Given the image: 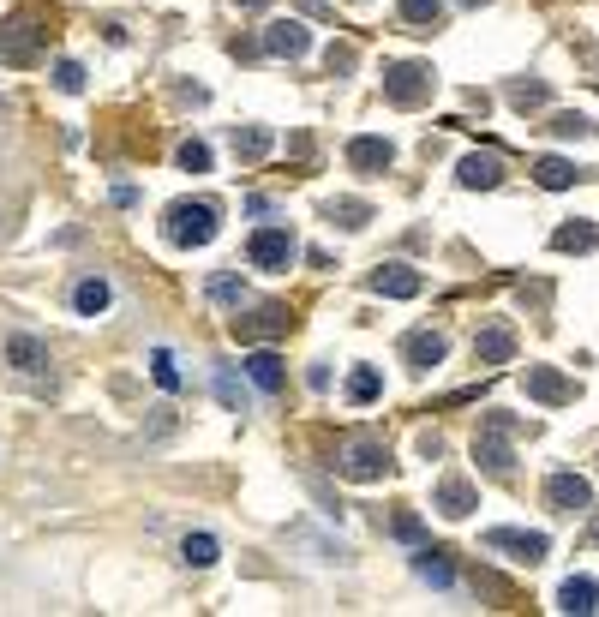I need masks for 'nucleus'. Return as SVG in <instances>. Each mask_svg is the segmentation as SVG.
Listing matches in <instances>:
<instances>
[{
	"mask_svg": "<svg viewBox=\"0 0 599 617\" xmlns=\"http://www.w3.org/2000/svg\"><path fill=\"white\" fill-rule=\"evenodd\" d=\"M162 240H168V246H210V240H216V210H210V204H192V198L168 204Z\"/></svg>",
	"mask_w": 599,
	"mask_h": 617,
	"instance_id": "nucleus-1",
	"label": "nucleus"
},
{
	"mask_svg": "<svg viewBox=\"0 0 599 617\" xmlns=\"http://www.w3.org/2000/svg\"><path fill=\"white\" fill-rule=\"evenodd\" d=\"M42 42H48V24H42L36 12H18V18L0 24V60H6V66H30V60L42 54Z\"/></svg>",
	"mask_w": 599,
	"mask_h": 617,
	"instance_id": "nucleus-2",
	"label": "nucleus"
},
{
	"mask_svg": "<svg viewBox=\"0 0 599 617\" xmlns=\"http://www.w3.org/2000/svg\"><path fill=\"white\" fill-rule=\"evenodd\" d=\"M336 474H342V480L372 486V480H384V474H390V450H384L378 438H354V444H342V450H336Z\"/></svg>",
	"mask_w": 599,
	"mask_h": 617,
	"instance_id": "nucleus-3",
	"label": "nucleus"
},
{
	"mask_svg": "<svg viewBox=\"0 0 599 617\" xmlns=\"http://www.w3.org/2000/svg\"><path fill=\"white\" fill-rule=\"evenodd\" d=\"M384 96H390L396 108H420V102L432 96V66H426V60H396V66H384Z\"/></svg>",
	"mask_w": 599,
	"mask_h": 617,
	"instance_id": "nucleus-4",
	"label": "nucleus"
},
{
	"mask_svg": "<svg viewBox=\"0 0 599 617\" xmlns=\"http://www.w3.org/2000/svg\"><path fill=\"white\" fill-rule=\"evenodd\" d=\"M510 432H516V420H510V414H492V420L480 426V438H474V462H480L486 474H510V468H516Z\"/></svg>",
	"mask_w": 599,
	"mask_h": 617,
	"instance_id": "nucleus-5",
	"label": "nucleus"
},
{
	"mask_svg": "<svg viewBox=\"0 0 599 617\" xmlns=\"http://www.w3.org/2000/svg\"><path fill=\"white\" fill-rule=\"evenodd\" d=\"M246 258H252L258 270H288V264L300 258V240H294L288 228H258L252 246H246Z\"/></svg>",
	"mask_w": 599,
	"mask_h": 617,
	"instance_id": "nucleus-6",
	"label": "nucleus"
},
{
	"mask_svg": "<svg viewBox=\"0 0 599 617\" xmlns=\"http://www.w3.org/2000/svg\"><path fill=\"white\" fill-rule=\"evenodd\" d=\"M546 504H552L558 516H582V510H594V486H588L582 474H570V468H564V474H552V480H546Z\"/></svg>",
	"mask_w": 599,
	"mask_h": 617,
	"instance_id": "nucleus-7",
	"label": "nucleus"
},
{
	"mask_svg": "<svg viewBox=\"0 0 599 617\" xmlns=\"http://www.w3.org/2000/svg\"><path fill=\"white\" fill-rule=\"evenodd\" d=\"M6 366H12L18 378H48L54 360H48V342H36V336L18 330V336H6Z\"/></svg>",
	"mask_w": 599,
	"mask_h": 617,
	"instance_id": "nucleus-8",
	"label": "nucleus"
},
{
	"mask_svg": "<svg viewBox=\"0 0 599 617\" xmlns=\"http://www.w3.org/2000/svg\"><path fill=\"white\" fill-rule=\"evenodd\" d=\"M432 510H438V516H450V522L474 516V510H480V492H474V480H462V474L438 480V492H432Z\"/></svg>",
	"mask_w": 599,
	"mask_h": 617,
	"instance_id": "nucleus-9",
	"label": "nucleus"
},
{
	"mask_svg": "<svg viewBox=\"0 0 599 617\" xmlns=\"http://www.w3.org/2000/svg\"><path fill=\"white\" fill-rule=\"evenodd\" d=\"M486 546H492V552H516V564H540V558L552 552L546 534H522V528H492Z\"/></svg>",
	"mask_w": 599,
	"mask_h": 617,
	"instance_id": "nucleus-10",
	"label": "nucleus"
},
{
	"mask_svg": "<svg viewBox=\"0 0 599 617\" xmlns=\"http://www.w3.org/2000/svg\"><path fill=\"white\" fill-rule=\"evenodd\" d=\"M288 324H294V318H288L282 306H258L252 318H234V336H240V342H276V336H288Z\"/></svg>",
	"mask_w": 599,
	"mask_h": 617,
	"instance_id": "nucleus-11",
	"label": "nucleus"
},
{
	"mask_svg": "<svg viewBox=\"0 0 599 617\" xmlns=\"http://www.w3.org/2000/svg\"><path fill=\"white\" fill-rule=\"evenodd\" d=\"M522 390H528L534 402H546V408H558V402H576V384H570L564 372H552V366H528Z\"/></svg>",
	"mask_w": 599,
	"mask_h": 617,
	"instance_id": "nucleus-12",
	"label": "nucleus"
},
{
	"mask_svg": "<svg viewBox=\"0 0 599 617\" xmlns=\"http://www.w3.org/2000/svg\"><path fill=\"white\" fill-rule=\"evenodd\" d=\"M510 354H516V330H510L504 318L474 336V360H480V366H510Z\"/></svg>",
	"mask_w": 599,
	"mask_h": 617,
	"instance_id": "nucleus-13",
	"label": "nucleus"
},
{
	"mask_svg": "<svg viewBox=\"0 0 599 617\" xmlns=\"http://www.w3.org/2000/svg\"><path fill=\"white\" fill-rule=\"evenodd\" d=\"M264 48H270V54H282V60H300V54L312 48V30H306V24H294V18H276V24L264 30Z\"/></svg>",
	"mask_w": 599,
	"mask_h": 617,
	"instance_id": "nucleus-14",
	"label": "nucleus"
},
{
	"mask_svg": "<svg viewBox=\"0 0 599 617\" xmlns=\"http://www.w3.org/2000/svg\"><path fill=\"white\" fill-rule=\"evenodd\" d=\"M390 162H396V144H390V138H354V144H348V168H354V174H384Z\"/></svg>",
	"mask_w": 599,
	"mask_h": 617,
	"instance_id": "nucleus-15",
	"label": "nucleus"
},
{
	"mask_svg": "<svg viewBox=\"0 0 599 617\" xmlns=\"http://www.w3.org/2000/svg\"><path fill=\"white\" fill-rule=\"evenodd\" d=\"M372 294H384V300H414V294H420V270H408V264H378V270H372Z\"/></svg>",
	"mask_w": 599,
	"mask_h": 617,
	"instance_id": "nucleus-16",
	"label": "nucleus"
},
{
	"mask_svg": "<svg viewBox=\"0 0 599 617\" xmlns=\"http://www.w3.org/2000/svg\"><path fill=\"white\" fill-rule=\"evenodd\" d=\"M402 354H408V366H414V372H432V366H444L450 342H444L438 330H414V336L402 342Z\"/></svg>",
	"mask_w": 599,
	"mask_h": 617,
	"instance_id": "nucleus-17",
	"label": "nucleus"
},
{
	"mask_svg": "<svg viewBox=\"0 0 599 617\" xmlns=\"http://www.w3.org/2000/svg\"><path fill=\"white\" fill-rule=\"evenodd\" d=\"M558 612L594 617V612H599V582H594V576H570V582L558 588Z\"/></svg>",
	"mask_w": 599,
	"mask_h": 617,
	"instance_id": "nucleus-18",
	"label": "nucleus"
},
{
	"mask_svg": "<svg viewBox=\"0 0 599 617\" xmlns=\"http://www.w3.org/2000/svg\"><path fill=\"white\" fill-rule=\"evenodd\" d=\"M456 180H462L468 192H492V186L504 180V162H498L492 150H486V156L474 150V156H462V174H456Z\"/></svg>",
	"mask_w": 599,
	"mask_h": 617,
	"instance_id": "nucleus-19",
	"label": "nucleus"
},
{
	"mask_svg": "<svg viewBox=\"0 0 599 617\" xmlns=\"http://www.w3.org/2000/svg\"><path fill=\"white\" fill-rule=\"evenodd\" d=\"M534 180H540L546 192H570V186L582 180V168H576V162H564V156H540V168H534Z\"/></svg>",
	"mask_w": 599,
	"mask_h": 617,
	"instance_id": "nucleus-20",
	"label": "nucleus"
},
{
	"mask_svg": "<svg viewBox=\"0 0 599 617\" xmlns=\"http://www.w3.org/2000/svg\"><path fill=\"white\" fill-rule=\"evenodd\" d=\"M246 378H252V384H258L264 396H276V390H282V360H276L270 348H258V354L246 360Z\"/></svg>",
	"mask_w": 599,
	"mask_h": 617,
	"instance_id": "nucleus-21",
	"label": "nucleus"
},
{
	"mask_svg": "<svg viewBox=\"0 0 599 617\" xmlns=\"http://www.w3.org/2000/svg\"><path fill=\"white\" fill-rule=\"evenodd\" d=\"M72 306H78L84 318H96V312H108V282H102V276H84V282L72 288Z\"/></svg>",
	"mask_w": 599,
	"mask_h": 617,
	"instance_id": "nucleus-22",
	"label": "nucleus"
},
{
	"mask_svg": "<svg viewBox=\"0 0 599 617\" xmlns=\"http://www.w3.org/2000/svg\"><path fill=\"white\" fill-rule=\"evenodd\" d=\"M216 402H222V408H234V414H246V384H240V372H234V366H216Z\"/></svg>",
	"mask_w": 599,
	"mask_h": 617,
	"instance_id": "nucleus-23",
	"label": "nucleus"
},
{
	"mask_svg": "<svg viewBox=\"0 0 599 617\" xmlns=\"http://www.w3.org/2000/svg\"><path fill=\"white\" fill-rule=\"evenodd\" d=\"M414 576L432 582V588H456V570L444 564V552H420V558H414Z\"/></svg>",
	"mask_w": 599,
	"mask_h": 617,
	"instance_id": "nucleus-24",
	"label": "nucleus"
},
{
	"mask_svg": "<svg viewBox=\"0 0 599 617\" xmlns=\"http://www.w3.org/2000/svg\"><path fill=\"white\" fill-rule=\"evenodd\" d=\"M552 246H558V252H594V246H599V228H594V222L558 228V234H552Z\"/></svg>",
	"mask_w": 599,
	"mask_h": 617,
	"instance_id": "nucleus-25",
	"label": "nucleus"
},
{
	"mask_svg": "<svg viewBox=\"0 0 599 617\" xmlns=\"http://www.w3.org/2000/svg\"><path fill=\"white\" fill-rule=\"evenodd\" d=\"M264 150H270V132H264V126H234V156H240V162H258Z\"/></svg>",
	"mask_w": 599,
	"mask_h": 617,
	"instance_id": "nucleus-26",
	"label": "nucleus"
},
{
	"mask_svg": "<svg viewBox=\"0 0 599 617\" xmlns=\"http://www.w3.org/2000/svg\"><path fill=\"white\" fill-rule=\"evenodd\" d=\"M180 558H186L192 570H210V564H216V540H210V534H186V540H180Z\"/></svg>",
	"mask_w": 599,
	"mask_h": 617,
	"instance_id": "nucleus-27",
	"label": "nucleus"
},
{
	"mask_svg": "<svg viewBox=\"0 0 599 617\" xmlns=\"http://www.w3.org/2000/svg\"><path fill=\"white\" fill-rule=\"evenodd\" d=\"M330 222H342V228H366V222H372V204H360V198H336V204H330Z\"/></svg>",
	"mask_w": 599,
	"mask_h": 617,
	"instance_id": "nucleus-28",
	"label": "nucleus"
},
{
	"mask_svg": "<svg viewBox=\"0 0 599 617\" xmlns=\"http://www.w3.org/2000/svg\"><path fill=\"white\" fill-rule=\"evenodd\" d=\"M378 390H384V378H378V372H372V366H360V372H354V378H348V402H354V408H366V402H372V396H378Z\"/></svg>",
	"mask_w": 599,
	"mask_h": 617,
	"instance_id": "nucleus-29",
	"label": "nucleus"
},
{
	"mask_svg": "<svg viewBox=\"0 0 599 617\" xmlns=\"http://www.w3.org/2000/svg\"><path fill=\"white\" fill-rule=\"evenodd\" d=\"M150 378H156L162 390H180V366H174V354H168V348H156V354H150Z\"/></svg>",
	"mask_w": 599,
	"mask_h": 617,
	"instance_id": "nucleus-30",
	"label": "nucleus"
},
{
	"mask_svg": "<svg viewBox=\"0 0 599 617\" xmlns=\"http://www.w3.org/2000/svg\"><path fill=\"white\" fill-rule=\"evenodd\" d=\"M444 0H402V24H438Z\"/></svg>",
	"mask_w": 599,
	"mask_h": 617,
	"instance_id": "nucleus-31",
	"label": "nucleus"
},
{
	"mask_svg": "<svg viewBox=\"0 0 599 617\" xmlns=\"http://www.w3.org/2000/svg\"><path fill=\"white\" fill-rule=\"evenodd\" d=\"M54 84H60L66 96H78V90H84V66H78V60H60V66H54Z\"/></svg>",
	"mask_w": 599,
	"mask_h": 617,
	"instance_id": "nucleus-32",
	"label": "nucleus"
},
{
	"mask_svg": "<svg viewBox=\"0 0 599 617\" xmlns=\"http://www.w3.org/2000/svg\"><path fill=\"white\" fill-rule=\"evenodd\" d=\"M180 168H186V174H204V168H210V150H204L198 138H186V144H180Z\"/></svg>",
	"mask_w": 599,
	"mask_h": 617,
	"instance_id": "nucleus-33",
	"label": "nucleus"
},
{
	"mask_svg": "<svg viewBox=\"0 0 599 617\" xmlns=\"http://www.w3.org/2000/svg\"><path fill=\"white\" fill-rule=\"evenodd\" d=\"M510 102H516V108H534V102H546V84H516Z\"/></svg>",
	"mask_w": 599,
	"mask_h": 617,
	"instance_id": "nucleus-34",
	"label": "nucleus"
},
{
	"mask_svg": "<svg viewBox=\"0 0 599 617\" xmlns=\"http://www.w3.org/2000/svg\"><path fill=\"white\" fill-rule=\"evenodd\" d=\"M552 132H564V138H582V132H588V120H582V114H558V120H552Z\"/></svg>",
	"mask_w": 599,
	"mask_h": 617,
	"instance_id": "nucleus-35",
	"label": "nucleus"
},
{
	"mask_svg": "<svg viewBox=\"0 0 599 617\" xmlns=\"http://www.w3.org/2000/svg\"><path fill=\"white\" fill-rule=\"evenodd\" d=\"M210 300H240V282H234V276H216V282H210Z\"/></svg>",
	"mask_w": 599,
	"mask_h": 617,
	"instance_id": "nucleus-36",
	"label": "nucleus"
},
{
	"mask_svg": "<svg viewBox=\"0 0 599 617\" xmlns=\"http://www.w3.org/2000/svg\"><path fill=\"white\" fill-rule=\"evenodd\" d=\"M390 534H396V540H420V522H414V516H396Z\"/></svg>",
	"mask_w": 599,
	"mask_h": 617,
	"instance_id": "nucleus-37",
	"label": "nucleus"
},
{
	"mask_svg": "<svg viewBox=\"0 0 599 617\" xmlns=\"http://www.w3.org/2000/svg\"><path fill=\"white\" fill-rule=\"evenodd\" d=\"M330 72H354V48H330Z\"/></svg>",
	"mask_w": 599,
	"mask_h": 617,
	"instance_id": "nucleus-38",
	"label": "nucleus"
},
{
	"mask_svg": "<svg viewBox=\"0 0 599 617\" xmlns=\"http://www.w3.org/2000/svg\"><path fill=\"white\" fill-rule=\"evenodd\" d=\"M582 546H599V522L588 528V534H582Z\"/></svg>",
	"mask_w": 599,
	"mask_h": 617,
	"instance_id": "nucleus-39",
	"label": "nucleus"
}]
</instances>
